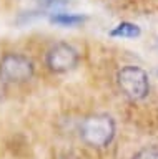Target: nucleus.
<instances>
[{
	"mask_svg": "<svg viewBox=\"0 0 158 159\" xmlns=\"http://www.w3.org/2000/svg\"><path fill=\"white\" fill-rule=\"evenodd\" d=\"M117 134V124L110 114L107 113H93L82 121L80 124V138L90 148H107L113 141Z\"/></svg>",
	"mask_w": 158,
	"mask_h": 159,
	"instance_id": "f257e3e1",
	"label": "nucleus"
},
{
	"mask_svg": "<svg viewBox=\"0 0 158 159\" xmlns=\"http://www.w3.org/2000/svg\"><path fill=\"white\" fill-rule=\"evenodd\" d=\"M117 83L120 91L132 101H141L150 93V76L136 65H125L118 70Z\"/></svg>",
	"mask_w": 158,
	"mask_h": 159,
	"instance_id": "f03ea898",
	"label": "nucleus"
},
{
	"mask_svg": "<svg viewBox=\"0 0 158 159\" xmlns=\"http://www.w3.org/2000/svg\"><path fill=\"white\" fill-rule=\"evenodd\" d=\"M35 75V65L22 53L8 52L0 58V78L8 83H27Z\"/></svg>",
	"mask_w": 158,
	"mask_h": 159,
	"instance_id": "7ed1b4c3",
	"label": "nucleus"
},
{
	"mask_svg": "<svg viewBox=\"0 0 158 159\" xmlns=\"http://www.w3.org/2000/svg\"><path fill=\"white\" fill-rule=\"evenodd\" d=\"M80 63V53L75 47L68 43H55L53 47L48 48L45 55V65L52 73L62 75L75 70Z\"/></svg>",
	"mask_w": 158,
	"mask_h": 159,
	"instance_id": "20e7f679",
	"label": "nucleus"
},
{
	"mask_svg": "<svg viewBox=\"0 0 158 159\" xmlns=\"http://www.w3.org/2000/svg\"><path fill=\"white\" fill-rule=\"evenodd\" d=\"M87 20L85 15H78V13H52L50 15V22L55 25H62V27H77V25L83 23Z\"/></svg>",
	"mask_w": 158,
	"mask_h": 159,
	"instance_id": "39448f33",
	"label": "nucleus"
},
{
	"mask_svg": "<svg viewBox=\"0 0 158 159\" xmlns=\"http://www.w3.org/2000/svg\"><path fill=\"white\" fill-rule=\"evenodd\" d=\"M140 33H141L140 27L132 22H122L115 28L110 30V35L117 38H136V37H140Z\"/></svg>",
	"mask_w": 158,
	"mask_h": 159,
	"instance_id": "423d86ee",
	"label": "nucleus"
},
{
	"mask_svg": "<svg viewBox=\"0 0 158 159\" xmlns=\"http://www.w3.org/2000/svg\"><path fill=\"white\" fill-rule=\"evenodd\" d=\"M132 159H158V148L156 146H146L133 154Z\"/></svg>",
	"mask_w": 158,
	"mask_h": 159,
	"instance_id": "0eeeda50",
	"label": "nucleus"
},
{
	"mask_svg": "<svg viewBox=\"0 0 158 159\" xmlns=\"http://www.w3.org/2000/svg\"><path fill=\"white\" fill-rule=\"evenodd\" d=\"M38 5H42V7H57V5H63L67 3L68 0H35Z\"/></svg>",
	"mask_w": 158,
	"mask_h": 159,
	"instance_id": "6e6552de",
	"label": "nucleus"
},
{
	"mask_svg": "<svg viewBox=\"0 0 158 159\" xmlns=\"http://www.w3.org/2000/svg\"><path fill=\"white\" fill-rule=\"evenodd\" d=\"M5 96H7V83L0 78V103L5 99Z\"/></svg>",
	"mask_w": 158,
	"mask_h": 159,
	"instance_id": "1a4fd4ad",
	"label": "nucleus"
},
{
	"mask_svg": "<svg viewBox=\"0 0 158 159\" xmlns=\"http://www.w3.org/2000/svg\"><path fill=\"white\" fill-rule=\"evenodd\" d=\"M55 159H80V157L73 152H62V154H58V156H55Z\"/></svg>",
	"mask_w": 158,
	"mask_h": 159,
	"instance_id": "9d476101",
	"label": "nucleus"
},
{
	"mask_svg": "<svg viewBox=\"0 0 158 159\" xmlns=\"http://www.w3.org/2000/svg\"><path fill=\"white\" fill-rule=\"evenodd\" d=\"M156 47H158V42H156Z\"/></svg>",
	"mask_w": 158,
	"mask_h": 159,
	"instance_id": "9b49d317",
	"label": "nucleus"
}]
</instances>
